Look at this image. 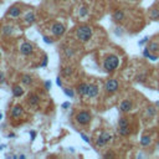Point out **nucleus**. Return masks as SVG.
<instances>
[{
    "instance_id": "nucleus-1",
    "label": "nucleus",
    "mask_w": 159,
    "mask_h": 159,
    "mask_svg": "<svg viewBox=\"0 0 159 159\" xmlns=\"http://www.w3.org/2000/svg\"><path fill=\"white\" fill-rule=\"evenodd\" d=\"M92 35H93V30H92V27L88 25H81L77 27V30H76V36H77V39L81 42H88V41L91 40Z\"/></svg>"
},
{
    "instance_id": "nucleus-2",
    "label": "nucleus",
    "mask_w": 159,
    "mask_h": 159,
    "mask_svg": "<svg viewBox=\"0 0 159 159\" xmlns=\"http://www.w3.org/2000/svg\"><path fill=\"white\" fill-rule=\"evenodd\" d=\"M119 66V57L117 55H109L103 61V70L106 72H113Z\"/></svg>"
},
{
    "instance_id": "nucleus-3",
    "label": "nucleus",
    "mask_w": 159,
    "mask_h": 159,
    "mask_svg": "<svg viewBox=\"0 0 159 159\" xmlns=\"http://www.w3.org/2000/svg\"><path fill=\"white\" fill-rule=\"evenodd\" d=\"M75 119L78 124H81V126H86V124H88L89 122H91L92 116L89 112H87V111H81V112H78L77 114H76Z\"/></svg>"
},
{
    "instance_id": "nucleus-4",
    "label": "nucleus",
    "mask_w": 159,
    "mask_h": 159,
    "mask_svg": "<svg viewBox=\"0 0 159 159\" xmlns=\"http://www.w3.org/2000/svg\"><path fill=\"white\" fill-rule=\"evenodd\" d=\"M105 88H106V92H108V93H114L117 89L119 88V82L117 81L116 78H109V80H107V82H106Z\"/></svg>"
},
{
    "instance_id": "nucleus-5",
    "label": "nucleus",
    "mask_w": 159,
    "mask_h": 159,
    "mask_svg": "<svg viewBox=\"0 0 159 159\" xmlns=\"http://www.w3.org/2000/svg\"><path fill=\"white\" fill-rule=\"evenodd\" d=\"M66 31V27L60 24V23H55L52 26H51V32H52V35L53 36H56V37H61L62 35L65 34Z\"/></svg>"
},
{
    "instance_id": "nucleus-6",
    "label": "nucleus",
    "mask_w": 159,
    "mask_h": 159,
    "mask_svg": "<svg viewBox=\"0 0 159 159\" xmlns=\"http://www.w3.org/2000/svg\"><path fill=\"white\" fill-rule=\"evenodd\" d=\"M111 139H112V136H111L109 133L102 132V133L100 134V137L97 138V141H96V144H97L98 147H105Z\"/></svg>"
},
{
    "instance_id": "nucleus-7",
    "label": "nucleus",
    "mask_w": 159,
    "mask_h": 159,
    "mask_svg": "<svg viewBox=\"0 0 159 159\" xmlns=\"http://www.w3.org/2000/svg\"><path fill=\"white\" fill-rule=\"evenodd\" d=\"M20 52H21L24 56H30V55L34 52V46L30 42H24L21 46H20Z\"/></svg>"
},
{
    "instance_id": "nucleus-8",
    "label": "nucleus",
    "mask_w": 159,
    "mask_h": 159,
    "mask_svg": "<svg viewBox=\"0 0 159 159\" xmlns=\"http://www.w3.org/2000/svg\"><path fill=\"white\" fill-rule=\"evenodd\" d=\"M132 107H133V103H132L130 100H124V101L121 102V105H119V109H121V112H123V113L129 112V111L132 109Z\"/></svg>"
},
{
    "instance_id": "nucleus-9",
    "label": "nucleus",
    "mask_w": 159,
    "mask_h": 159,
    "mask_svg": "<svg viewBox=\"0 0 159 159\" xmlns=\"http://www.w3.org/2000/svg\"><path fill=\"white\" fill-rule=\"evenodd\" d=\"M98 92H100L98 86H96V85H88V91H87V96H86V97L95 98V97H97Z\"/></svg>"
},
{
    "instance_id": "nucleus-10",
    "label": "nucleus",
    "mask_w": 159,
    "mask_h": 159,
    "mask_svg": "<svg viewBox=\"0 0 159 159\" xmlns=\"http://www.w3.org/2000/svg\"><path fill=\"white\" fill-rule=\"evenodd\" d=\"M27 102H29V105L31 107H35L40 103V96L39 95H35V93H31L29 96V98H27Z\"/></svg>"
},
{
    "instance_id": "nucleus-11",
    "label": "nucleus",
    "mask_w": 159,
    "mask_h": 159,
    "mask_svg": "<svg viewBox=\"0 0 159 159\" xmlns=\"http://www.w3.org/2000/svg\"><path fill=\"white\" fill-rule=\"evenodd\" d=\"M20 14H21V9H20L19 6L14 5V6H11V8L9 9L8 16H10V18H18V16H20Z\"/></svg>"
},
{
    "instance_id": "nucleus-12",
    "label": "nucleus",
    "mask_w": 159,
    "mask_h": 159,
    "mask_svg": "<svg viewBox=\"0 0 159 159\" xmlns=\"http://www.w3.org/2000/svg\"><path fill=\"white\" fill-rule=\"evenodd\" d=\"M112 18H113V20H114V21L119 23V21H122V20H124V18H126V15H124V11H123V10H116V11L113 12Z\"/></svg>"
},
{
    "instance_id": "nucleus-13",
    "label": "nucleus",
    "mask_w": 159,
    "mask_h": 159,
    "mask_svg": "<svg viewBox=\"0 0 159 159\" xmlns=\"http://www.w3.org/2000/svg\"><path fill=\"white\" fill-rule=\"evenodd\" d=\"M23 114V107L21 106H15L11 109V117L12 118H19Z\"/></svg>"
},
{
    "instance_id": "nucleus-14",
    "label": "nucleus",
    "mask_w": 159,
    "mask_h": 159,
    "mask_svg": "<svg viewBox=\"0 0 159 159\" xmlns=\"http://www.w3.org/2000/svg\"><path fill=\"white\" fill-rule=\"evenodd\" d=\"M87 91H88V85L87 84H80L77 86V92L81 96H87Z\"/></svg>"
},
{
    "instance_id": "nucleus-15",
    "label": "nucleus",
    "mask_w": 159,
    "mask_h": 159,
    "mask_svg": "<svg viewBox=\"0 0 159 159\" xmlns=\"http://www.w3.org/2000/svg\"><path fill=\"white\" fill-rule=\"evenodd\" d=\"M25 21L26 24H34L36 21V16H35V14H34L32 11H29L25 15Z\"/></svg>"
},
{
    "instance_id": "nucleus-16",
    "label": "nucleus",
    "mask_w": 159,
    "mask_h": 159,
    "mask_svg": "<svg viewBox=\"0 0 159 159\" xmlns=\"http://www.w3.org/2000/svg\"><path fill=\"white\" fill-rule=\"evenodd\" d=\"M12 95L15 96V97H21V96L24 95V89H23V87H21V86H19V85L14 86V87H12Z\"/></svg>"
},
{
    "instance_id": "nucleus-17",
    "label": "nucleus",
    "mask_w": 159,
    "mask_h": 159,
    "mask_svg": "<svg viewBox=\"0 0 159 159\" xmlns=\"http://www.w3.org/2000/svg\"><path fill=\"white\" fill-rule=\"evenodd\" d=\"M118 133H119L122 137L129 136V134H130V128H129V126H122V127H119Z\"/></svg>"
},
{
    "instance_id": "nucleus-18",
    "label": "nucleus",
    "mask_w": 159,
    "mask_h": 159,
    "mask_svg": "<svg viewBox=\"0 0 159 159\" xmlns=\"http://www.w3.org/2000/svg\"><path fill=\"white\" fill-rule=\"evenodd\" d=\"M1 32H3V35H5V36H10V35H12V32H14V27L11 25H5L3 27Z\"/></svg>"
},
{
    "instance_id": "nucleus-19",
    "label": "nucleus",
    "mask_w": 159,
    "mask_h": 159,
    "mask_svg": "<svg viewBox=\"0 0 159 159\" xmlns=\"http://www.w3.org/2000/svg\"><path fill=\"white\" fill-rule=\"evenodd\" d=\"M152 143V138L149 136H143L141 139V146L142 147H148L149 144Z\"/></svg>"
},
{
    "instance_id": "nucleus-20",
    "label": "nucleus",
    "mask_w": 159,
    "mask_h": 159,
    "mask_svg": "<svg viewBox=\"0 0 159 159\" xmlns=\"http://www.w3.org/2000/svg\"><path fill=\"white\" fill-rule=\"evenodd\" d=\"M21 82L24 85H26V86H29V85H31V82H32V78L30 77L29 75H24L23 77H21Z\"/></svg>"
},
{
    "instance_id": "nucleus-21",
    "label": "nucleus",
    "mask_w": 159,
    "mask_h": 159,
    "mask_svg": "<svg viewBox=\"0 0 159 159\" xmlns=\"http://www.w3.org/2000/svg\"><path fill=\"white\" fill-rule=\"evenodd\" d=\"M148 49L150 50V52H154V51H159V44L158 42H150Z\"/></svg>"
},
{
    "instance_id": "nucleus-22",
    "label": "nucleus",
    "mask_w": 159,
    "mask_h": 159,
    "mask_svg": "<svg viewBox=\"0 0 159 159\" xmlns=\"http://www.w3.org/2000/svg\"><path fill=\"white\" fill-rule=\"evenodd\" d=\"M122 126H129V122H128V119L126 118V117H122V118H119V121H118V127H122Z\"/></svg>"
},
{
    "instance_id": "nucleus-23",
    "label": "nucleus",
    "mask_w": 159,
    "mask_h": 159,
    "mask_svg": "<svg viewBox=\"0 0 159 159\" xmlns=\"http://www.w3.org/2000/svg\"><path fill=\"white\" fill-rule=\"evenodd\" d=\"M64 52H65V56H66L67 59L72 57V56H73V53H75V51H73L72 49H70V47H67V49H65V50H64Z\"/></svg>"
},
{
    "instance_id": "nucleus-24",
    "label": "nucleus",
    "mask_w": 159,
    "mask_h": 159,
    "mask_svg": "<svg viewBox=\"0 0 159 159\" xmlns=\"http://www.w3.org/2000/svg\"><path fill=\"white\" fill-rule=\"evenodd\" d=\"M155 113H157L155 107H148V108H147V114H148L149 117H154Z\"/></svg>"
},
{
    "instance_id": "nucleus-25",
    "label": "nucleus",
    "mask_w": 159,
    "mask_h": 159,
    "mask_svg": "<svg viewBox=\"0 0 159 159\" xmlns=\"http://www.w3.org/2000/svg\"><path fill=\"white\" fill-rule=\"evenodd\" d=\"M64 93L67 96V97H70V98H73V96H75V92L72 91V89H70V88H64Z\"/></svg>"
},
{
    "instance_id": "nucleus-26",
    "label": "nucleus",
    "mask_w": 159,
    "mask_h": 159,
    "mask_svg": "<svg viewBox=\"0 0 159 159\" xmlns=\"http://www.w3.org/2000/svg\"><path fill=\"white\" fill-rule=\"evenodd\" d=\"M87 14H88L87 8H86V6H82V8L80 9V16H81V18H85V16L87 15Z\"/></svg>"
},
{
    "instance_id": "nucleus-27",
    "label": "nucleus",
    "mask_w": 159,
    "mask_h": 159,
    "mask_svg": "<svg viewBox=\"0 0 159 159\" xmlns=\"http://www.w3.org/2000/svg\"><path fill=\"white\" fill-rule=\"evenodd\" d=\"M150 16H152V19H154V20H158V19H159V10L154 9L153 11H152Z\"/></svg>"
},
{
    "instance_id": "nucleus-28",
    "label": "nucleus",
    "mask_w": 159,
    "mask_h": 159,
    "mask_svg": "<svg viewBox=\"0 0 159 159\" xmlns=\"http://www.w3.org/2000/svg\"><path fill=\"white\" fill-rule=\"evenodd\" d=\"M143 56H144V57H147V59H149V56H150V50L148 49V47H146V49H144V51H143Z\"/></svg>"
},
{
    "instance_id": "nucleus-29",
    "label": "nucleus",
    "mask_w": 159,
    "mask_h": 159,
    "mask_svg": "<svg viewBox=\"0 0 159 159\" xmlns=\"http://www.w3.org/2000/svg\"><path fill=\"white\" fill-rule=\"evenodd\" d=\"M42 39H44V41H45V44H49V45H51V44L53 42V41H52V39H51V37H49V36H44Z\"/></svg>"
},
{
    "instance_id": "nucleus-30",
    "label": "nucleus",
    "mask_w": 159,
    "mask_h": 159,
    "mask_svg": "<svg viewBox=\"0 0 159 159\" xmlns=\"http://www.w3.org/2000/svg\"><path fill=\"white\" fill-rule=\"evenodd\" d=\"M80 136H81V138H82V139H84L86 143H89V142H91V141H89V138H88L85 133H80Z\"/></svg>"
},
{
    "instance_id": "nucleus-31",
    "label": "nucleus",
    "mask_w": 159,
    "mask_h": 159,
    "mask_svg": "<svg viewBox=\"0 0 159 159\" xmlns=\"http://www.w3.org/2000/svg\"><path fill=\"white\" fill-rule=\"evenodd\" d=\"M62 73H64L65 76H68V75H71V73H72V71H71V68H65V70L62 71Z\"/></svg>"
},
{
    "instance_id": "nucleus-32",
    "label": "nucleus",
    "mask_w": 159,
    "mask_h": 159,
    "mask_svg": "<svg viewBox=\"0 0 159 159\" xmlns=\"http://www.w3.org/2000/svg\"><path fill=\"white\" fill-rule=\"evenodd\" d=\"M47 60H49V57H47V55H45V56H44V61H42V64H41V66L45 67L47 65Z\"/></svg>"
},
{
    "instance_id": "nucleus-33",
    "label": "nucleus",
    "mask_w": 159,
    "mask_h": 159,
    "mask_svg": "<svg viewBox=\"0 0 159 159\" xmlns=\"http://www.w3.org/2000/svg\"><path fill=\"white\" fill-rule=\"evenodd\" d=\"M4 82H5V76L3 72H0V85L4 84Z\"/></svg>"
},
{
    "instance_id": "nucleus-34",
    "label": "nucleus",
    "mask_w": 159,
    "mask_h": 159,
    "mask_svg": "<svg viewBox=\"0 0 159 159\" xmlns=\"http://www.w3.org/2000/svg\"><path fill=\"white\" fill-rule=\"evenodd\" d=\"M51 88V82L50 81H46L45 82V89H50Z\"/></svg>"
},
{
    "instance_id": "nucleus-35",
    "label": "nucleus",
    "mask_w": 159,
    "mask_h": 159,
    "mask_svg": "<svg viewBox=\"0 0 159 159\" xmlns=\"http://www.w3.org/2000/svg\"><path fill=\"white\" fill-rule=\"evenodd\" d=\"M70 106H71V103H70V102H65V103H62V108H64V109L68 108Z\"/></svg>"
},
{
    "instance_id": "nucleus-36",
    "label": "nucleus",
    "mask_w": 159,
    "mask_h": 159,
    "mask_svg": "<svg viewBox=\"0 0 159 159\" xmlns=\"http://www.w3.org/2000/svg\"><path fill=\"white\" fill-rule=\"evenodd\" d=\"M148 40H149V37H144V39H143L142 41H139V45L142 46L143 44H146V42H148Z\"/></svg>"
},
{
    "instance_id": "nucleus-37",
    "label": "nucleus",
    "mask_w": 159,
    "mask_h": 159,
    "mask_svg": "<svg viewBox=\"0 0 159 159\" xmlns=\"http://www.w3.org/2000/svg\"><path fill=\"white\" fill-rule=\"evenodd\" d=\"M30 137H31V139L34 141V139L36 138V132H34V130H31V132H30Z\"/></svg>"
},
{
    "instance_id": "nucleus-38",
    "label": "nucleus",
    "mask_w": 159,
    "mask_h": 159,
    "mask_svg": "<svg viewBox=\"0 0 159 159\" xmlns=\"http://www.w3.org/2000/svg\"><path fill=\"white\" fill-rule=\"evenodd\" d=\"M56 85H57L59 87H61V86H62V81L60 80V77H57V78H56Z\"/></svg>"
},
{
    "instance_id": "nucleus-39",
    "label": "nucleus",
    "mask_w": 159,
    "mask_h": 159,
    "mask_svg": "<svg viewBox=\"0 0 159 159\" xmlns=\"http://www.w3.org/2000/svg\"><path fill=\"white\" fill-rule=\"evenodd\" d=\"M144 78H146V76H144V75H141V76H138V77H137L138 81H144Z\"/></svg>"
},
{
    "instance_id": "nucleus-40",
    "label": "nucleus",
    "mask_w": 159,
    "mask_h": 159,
    "mask_svg": "<svg viewBox=\"0 0 159 159\" xmlns=\"http://www.w3.org/2000/svg\"><path fill=\"white\" fill-rule=\"evenodd\" d=\"M149 60H150V61H157L158 57H157V56H152V55H150V56H149Z\"/></svg>"
},
{
    "instance_id": "nucleus-41",
    "label": "nucleus",
    "mask_w": 159,
    "mask_h": 159,
    "mask_svg": "<svg viewBox=\"0 0 159 159\" xmlns=\"http://www.w3.org/2000/svg\"><path fill=\"white\" fill-rule=\"evenodd\" d=\"M108 157H113V154L112 153H106L105 154V158H108Z\"/></svg>"
},
{
    "instance_id": "nucleus-42",
    "label": "nucleus",
    "mask_w": 159,
    "mask_h": 159,
    "mask_svg": "<svg viewBox=\"0 0 159 159\" xmlns=\"http://www.w3.org/2000/svg\"><path fill=\"white\" fill-rule=\"evenodd\" d=\"M8 137H9V138H14V137H15V134H14V133H9Z\"/></svg>"
},
{
    "instance_id": "nucleus-43",
    "label": "nucleus",
    "mask_w": 159,
    "mask_h": 159,
    "mask_svg": "<svg viewBox=\"0 0 159 159\" xmlns=\"http://www.w3.org/2000/svg\"><path fill=\"white\" fill-rule=\"evenodd\" d=\"M19 158H20V159H25V155H24V154H21V155H19Z\"/></svg>"
},
{
    "instance_id": "nucleus-44",
    "label": "nucleus",
    "mask_w": 159,
    "mask_h": 159,
    "mask_svg": "<svg viewBox=\"0 0 159 159\" xmlns=\"http://www.w3.org/2000/svg\"><path fill=\"white\" fill-rule=\"evenodd\" d=\"M6 146H5V144H1V146H0V149H4Z\"/></svg>"
},
{
    "instance_id": "nucleus-45",
    "label": "nucleus",
    "mask_w": 159,
    "mask_h": 159,
    "mask_svg": "<svg viewBox=\"0 0 159 159\" xmlns=\"http://www.w3.org/2000/svg\"><path fill=\"white\" fill-rule=\"evenodd\" d=\"M3 119V113H0V121Z\"/></svg>"
},
{
    "instance_id": "nucleus-46",
    "label": "nucleus",
    "mask_w": 159,
    "mask_h": 159,
    "mask_svg": "<svg viewBox=\"0 0 159 159\" xmlns=\"http://www.w3.org/2000/svg\"><path fill=\"white\" fill-rule=\"evenodd\" d=\"M155 106H158V107H159V101H158V102H155Z\"/></svg>"
},
{
    "instance_id": "nucleus-47",
    "label": "nucleus",
    "mask_w": 159,
    "mask_h": 159,
    "mask_svg": "<svg viewBox=\"0 0 159 159\" xmlns=\"http://www.w3.org/2000/svg\"><path fill=\"white\" fill-rule=\"evenodd\" d=\"M127 1H134V0H127Z\"/></svg>"
},
{
    "instance_id": "nucleus-48",
    "label": "nucleus",
    "mask_w": 159,
    "mask_h": 159,
    "mask_svg": "<svg viewBox=\"0 0 159 159\" xmlns=\"http://www.w3.org/2000/svg\"><path fill=\"white\" fill-rule=\"evenodd\" d=\"M158 148H159V143H158Z\"/></svg>"
},
{
    "instance_id": "nucleus-49",
    "label": "nucleus",
    "mask_w": 159,
    "mask_h": 159,
    "mask_svg": "<svg viewBox=\"0 0 159 159\" xmlns=\"http://www.w3.org/2000/svg\"><path fill=\"white\" fill-rule=\"evenodd\" d=\"M0 55H1V52H0Z\"/></svg>"
}]
</instances>
